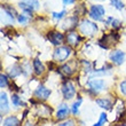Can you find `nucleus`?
<instances>
[{"label":"nucleus","mask_w":126,"mask_h":126,"mask_svg":"<svg viewBox=\"0 0 126 126\" xmlns=\"http://www.w3.org/2000/svg\"><path fill=\"white\" fill-rule=\"evenodd\" d=\"M78 32L84 37V38H93L95 37L100 31L99 24L92 21L88 17H81L80 22L77 28Z\"/></svg>","instance_id":"f257e3e1"},{"label":"nucleus","mask_w":126,"mask_h":126,"mask_svg":"<svg viewBox=\"0 0 126 126\" xmlns=\"http://www.w3.org/2000/svg\"><path fill=\"white\" fill-rule=\"evenodd\" d=\"M87 16L96 23H103L107 17V9L102 3H91L87 8Z\"/></svg>","instance_id":"f03ea898"},{"label":"nucleus","mask_w":126,"mask_h":126,"mask_svg":"<svg viewBox=\"0 0 126 126\" xmlns=\"http://www.w3.org/2000/svg\"><path fill=\"white\" fill-rule=\"evenodd\" d=\"M17 7L21 10V13L25 14L28 16H30L31 18H33L34 13L40 10L41 3H40V0H18Z\"/></svg>","instance_id":"7ed1b4c3"},{"label":"nucleus","mask_w":126,"mask_h":126,"mask_svg":"<svg viewBox=\"0 0 126 126\" xmlns=\"http://www.w3.org/2000/svg\"><path fill=\"white\" fill-rule=\"evenodd\" d=\"M18 14L20 13L13 6L7 5V3H2L1 5V24L2 25L14 24L16 22V17Z\"/></svg>","instance_id":"20e7f679"},{"label":"nucleus","mask_w":126,"mask_h":126,"mask_svg":"<svg viewBox=\"0 0 126 126\" xmlns=\"http://www.w3.org/2000/svg\"><path fill=\"white\" fill-rule=\"evenodd\" d=\"M72 49L70 46L68 45H62V46L55 47L53 50V61L55 63H65L69 60V57L72 54Z\"/></svg>","instance_id":"39448f33"},{"label":"nucleus","mask_w":126,"mask_h":126,"mask_svg":"<svg viewBox=\"0 0 126 126\" xmlns=\"http://www.w3.org/2000/svg\"><path fill=\"white\" fill-rule=\"evenodd\" d=\"M47 40L54 47H59L65 45V32L61 31L60 29H50L46 33Z\"/></svg>","instance_id":"423d86ee"},{"label":"nucleus","mask_w":126,"mask_h":126,"mask_svg":"<svg viewBox=\"0 0 126 126\" xmlns=\"http://www.w3.org/2000/svg\"><path fill=\"white\" fill-rule=\"evenodd\" d=\"M79 22L80 20L78 15H76V14L68 15L60 23V30L63 31V32H69V31H72V30H77Z\"/></svg>","instance_id":"0eeeda50"},{"label":"nucleus","mask_w":126,"mask_h":126,"mask_svg":"<svg viewBox=\"0 0 126 126\" xmlns=\"http://www.w3.org/2000/svg\"><path fill=\"white\" fill-rule=\"evenodd\" d=\"M87 87L91 94L96 95L107 88V81L102 78H90L87 81Z\"/></svg>","instance_id":"6e6552de"},{"label":"nucleus","mask_w":126,"mask_h":126,"mask_svg":"<svg viewBox=\"0 0 126 126\" xmlns=\"http://www.w3.org/2000/svg\"><path fill=\"white\" fill-rule=\"evenodd\" d=\"M61 93H62L63 99L65 101L72 100L77 94V90L75 84L71 80H64L62 83V86H61Z\"/></svg>","instance_id":"1a4fd4ad"},{"label":"nucleus","mask_w":126,"mask_h":126,"mask_svg":"<svg viewBox=\"0 0 126 126\" xmlns=\"http://www.w3.org/2000/svg\"><path fill=\"white\" fill-rule=\"evenodd\" d=\"M84 37L78 32V30H72L65 32V45L70 46L71 48H76L83 43Z\"/></svg>","instance_id":"9d476101"},{"label":"nucleus","mask_w":126,"mask_h":126,"mask_svg":"<svg viewBox=\"0 0 126 126\" xmlns=\"http://www.w3.org/2000/svg\"><path fill=\"white\" fill-rule=\"evenodd\" d=\"M109 60L113 65H123L126 61V53L123 49H112L109 53Z\"/></svg>","instance_id":"9b49d317"},{"label":"nucleus","mask_w":126,"mask_h":126,"mask_svg":"<svg viewBox=\"0 0 126 126\" xmlns=\"http://www.w3.org/2000/svg\"><path fill=\"white\" fill-rule=\"evenodd\" d=\"M50 94H52V91L45 85H43V84H40L39 86L33 91V97L37 99L38 101H43V102L49 99Z\"/></svg>","instance_id":"f8f14e48"},{"label":"nucleus","mask_w":126,"mask_h":126,"mask_svg":"<svg viewBox=\"0 0 126 126\" xmlns=\"http://www.w3.org/2000/svg\"><path fill=\"white\" fill-rule=\"evenodd\" d=\"M70 112H71V108L68 106L66 102H62L57 106L56 109V113H55V118L59 122H63V120H66L68 117H69Z\"/></svg>","instance_id":"ddd939ff"},{"label":"nucleus","mask_w":126,"mask_h":126,"mask_svg":"<svg viewBox=\"0 0 126 126\" xmlns=\"http://www.w3.org/2000/svg\"><path fill=\"white\" fill-rule=\"evenodd\" d=\"M10 107H9V100H8V95L6 92L1 91L0 93V112L1 116H5L9 112Z\"/></svg>","instance_id":"4468645a"},{"label":"nucleus","mask_w":126,"mask_h":126,"mask_svg":"<svg viewBox=\"0 0 126 126\" xmlns=\"http://www.w3.org/2000/svg\"><path fill=\"white\" fill-rule=\"evenodd\" d=\"M23 72V65H21L18 63H14L13 65H10L7 69V75H8L10 79H15L17 77H20Z\"/></svg>","instance_id":"2eb2a0df"},{"label":"nucleus","mask_w":126,"mask_h":126,"mask_svg":"<svg viewBox=\"0 0 126 126\" xmlns=\"http://www.w3.org/2000/svg\"><path fill=\"white\" fill-rule=\"evenodd\" d=\"M32 70H33V73H34L37 77H40L45 73L46 66H45V64H44L43 61L40 60V59L36 57V59L32 61Z\"/></svg>","instance_id":"dca6fc26"},{"label":"nucleus","mask_w":126,"mask_h":126,"mask_svg":"<svg viewBox=\"0 0 126 126\" xmlns=\"http://www.w3.org/2000/svg\"><path fill=\"white\" fill-rule=\"evenodd\" d=\"M103 23L106 24L107 27H110L112 30H119L120 28L123 27V22L115 16H107Z\"/></svg>","instance_id":"f3484780"},{"label":"nucleus","mask_w":126,"mask_h":126,"mask_svg":"<svg viewBox=\"0 0 126 126\" xmlns=\"http://www.w3.org/2000/svg\"><path fill=\"white\" fill-rule=\"evenodd\" d=\"M57 70H60L59 72L62 75V76H64V77H66V78H69V77H71L73 75V73L76 72V68H73L72 66V63L71 62H68V63H63L62 65Z\"/></svg>","instance_id":"a211bd4d"},{"label":"nucleus","mask_w":126,"mask_h":126,"mask_svg":"<svg viewBox=\"0 0 126 126\" xmlns=\"http://www.w3.org/2000/svg\"><path fill=\"white\" fill-rule=\"evenodd\" d=\"M95 103L101 109H104V110H107V111L112 110L113 103H112V101L110 99H108V97H99V99L95 100Z\"/></svg>","instance_id":"6ab92c4d"},{"label":"nucleus","mask_w":126,"mask_h":126,"mask_svg":"<svg viewBox=\"0 0 126 126\" xmlns=\"http://www.w3.org/2000/svg\"><path fill=\"white\" fill-rule=\"evenodd\" d=\"M66 16H68V10H66L65 8H63L60 12H52V14H50V18L56 24L61 23Z\"/></svg>","instance_id":"aec40b11"},{"label":"nucleus","mask_w":126,"mask_h":126,"mask_svg":"<svg viewBox=\"0 0 126 126\" xmlns=\"http://www.w3.org/2000/svg\"><path fill=\"white\" fill-rule=\"evenodd\" d=\"M2 126H21V120L17 116H8L2 120Z\"/></svg>","instance_id":"412c9836"},{"label":"nucleus","mask_w":126,"mask_h":126,"mask_svg":"<svg viewBox=\"0 0 126 126\" xmlns=\"http://www.w3.org/2000/svg\"><path fill=\"white\" fill-rule=\"evenodd\" d=\"M31 20H32V18H31L30 16H28V15H25V14H23V13H20L16 17V23L18 24V25H21V27H28V25L30 24Z\"/></svg>","instance_id":"4be33fe9"},{"label":"nucleus","mask_w":126,"mask_h":126,"mask_svg":"<svg viewBox=\"0 0 126 126\" xmlns=\"http://www.w3.org/2000/svg\"><path fill=\"white\" fill-rule=\"evenodd\" d=\"M10 100H12V103L15 108H21V107H25V102H24L22 97H21L18 94L13 93L10 96Z\"/></svg>","instance_id":"5701e85b"},{"label":"nucleus","mask_w":126,"mask_h":126,"mask_svg":"<svg viewBox=\"0 0 126 126\" xmlns=\"http://www.w3.org/2000/svg\"><path fill=\"white\" fill-rule=\"evenodd\" d=\"M110 6L112 7L113 9H116L117 12H123L126 8V5L124 2V0H109Z\"/></svg>","instance_id":"b1692460"},{"label":"nucleus","mask_w":126,"mask_h":126,"mask_svg":"<svg viewBox=\"0 0 126 126\" xmlns=\"http://www.w3.org/2000/svg\"><path fill=\"white\" fill-rule=\"evenodd\" d=\"M81 103H83V97L81 96H78L76 101H73L72 106L70 107L71 108V113H72L73 116H77L79 113V108L81 106Z\"/></svg>","instance_id":"393cba45"},{"label":"nucleus","mask_w":126,"mask_h":126,"mask_svg":"<svg viewBox=\"0 0 126 126\" xmlns=\"http://www.w3.org/2000/svg\"><path fill=\"white\" fill-rule=\"evenodd\" d=\"M10 84H9V77L8 75L6 73H1L0 75V88L1 90H5L7 87H9Z\"/></svg>","instance_id":"a878e982"},{"label":"nucleus","mask_w":126,"mask_h":126,"mask_svg":"<svg viewBox=\"0 0 126 126\" xmlns=\"http://www.w3.org/2000/svg\"><path fill=\"white\" fill-rule=\"evenodd\" d=\"M107 122H108V115L106 112H101L99 117V120L95 124H93L92 126H104L107 124Z\"/></svg>","instance_id":"bb28decb"},{"label":"nucleus","mask_w":126,"mask_h":126,"mask_svg":"<svg viewBox=\"0 0 126 126\" xmlns=\"http://www.w3.org/2000/svg\"><path fill=\"white\" fill-rule=\"evenodd\" d=\"M57 126H76V122L73 119H66L63 120V122H60L57 124Z\"/></svg>","instance_id":"cd10ccee"},{"label":"nucleus","mask_w":126,"mask_h":126,"mask_svg":"<svg viewBox=\"0 0 126 126\" xmlns=\"http://www.w3.org/2000/svg\"><path fill=\"white\" fill-rule=\"evenodd\" d=\"M118 88H119V92L123 94L124 96H126V79L122 80L119 84H118Z\"/></svg>","instance_id":"c85d7f7f"},{"label":"nucleus","mask_w":126,"mask_h":126,"mask_svg":"<svg viewBox=\"0 0 126 126\" xmlns=\"http://www.w3.org/2000/svg\"><path fill=\"white\" fill-rule=\"evenodd\" d=\"M76 2H77V0H62V3H63V6L64 7L73 6Z\"/></svg>","instance_id":"c756f323"},{"label":"nucleus","mask_w":126,"mask_h":126,"mask_svg":"<svg viewBox=\"0 0 126 126\" xmlns=\"http://www.w3.org/2000/svg\"><path fill=\"white\" fill-rule=\"evenodd\" d=\"M93 2H96V3H102L104 1H109V0H92Z\"/></svg>","instance_id":"7c9ffc66"},{"label":"nucleus","mask_w":126,"mask_h":126,"mask_svg":"<svg viewBox=\"0 0 126 126\" xmlns=\"http://www.w3.org/2000/svg\"><path fill=\"white\" fill-rule=\"evenodd\" d=\"M22 126H34V125H33L31 122H25V123H24Z\"/></svg>","instance_id":"2f4dec72"},{"label":"nucleus","mask_w":126,"mask_h":126,"mask_svg":"<svg viewBox=\"0 0 126 126\" xmlns=\"http://www.w3.org/2000/svg\"><path fill=\"white\" fill-rule=\"evenodd\" d=\"M117 126H126V124H119V125H117Z\"/></svg>","instance_id":"473e14b6"}]
</instances>
